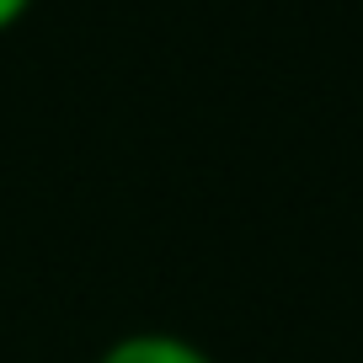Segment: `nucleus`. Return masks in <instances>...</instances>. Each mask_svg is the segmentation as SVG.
Wrapping results in <instances>:
<instances>
[{"instance_id":"obj_1","label":"nucleus","mask_w":363,"mask_h":363,"mask_svg":"<svg viewBox=\"0 0 363 363\" xmlns=\"http://www.w3.org/2000/svg\"><path fill=\"white\" fill-rule=\"evenodd\" d=\"M96 363H214V358L193 337H177V331H128V337L107 342Z\"/></svg>"},{"instance_id":"obj_2","label":"nucleus","mask_w":363,"mask_h":363,"mask_svg":"<svg viewBox=\"0 0 363 363\" xmlns=\"http://www.w3.org/2000/svg\"><path fill=\"white\" fill-rule=\"evenodd\" d=\"M27 11H33V0H0V33H6V27H16Z\"/></svg>"}]
</instances>
